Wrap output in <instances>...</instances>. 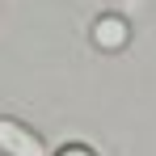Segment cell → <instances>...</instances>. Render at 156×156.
I'll use <instances>...</instances> for the list:
<instances>
[{
	"instance_id": "obj_1",
	"label": "cell",
	"mask_w": 156,
	"mask_h": 156,
	"mask_svg": "<svg viewBox=\"0 0 156 156\" xmlns=\"http://www.w3.org/2000/svg\"><path fill=\"white\" fill-rule=\"evenodd\" d=\"M0 152L4 156H47V144L30 127L13 122V118H0Z\"/></svg>"
},
{
	"instance_id": "obj_2",
	"label": "cell",
	"mask_w": 156,
	"mask_h": 156,
	"mask_svg": "<svg viewBox=\"0 0 156 156\" xmlns=\"http://www.w3.org/2000/svg\"><path fill=\"white\" fill-rule=\"evenodd\" d=\"M131 38V26L122 17H97V26H93V42L101 47V51H118V47H127Z\"/></svg>"
},
{
	"instance_id": "obj_3",
	"label": "cell",
	"mask_w": 156,
	"mask_h": 156,
	"mask_svg": "<svg viewBox=\"0 0 156 156\" xmlns=\"http://www.w3.org/2000/svg\"><path fill=\"white\" fill-rule=\"evenodd\" d=\"M55 156H97L93 148H84V144H68V148H59Z\"/></svg>"
}]
</instances>
